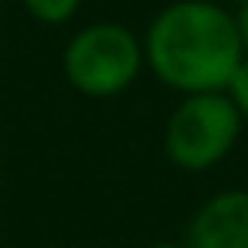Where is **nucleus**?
Masks as SVG:
<instances>
[{
  "label": "nucleus",
  "mask_w": 248,
  "mask_h": 248,
  "mask_svg": "<svg viewBox=\"0 0 248 248\" xmlns=\"http://www.w3.org/2000/svg\"><path fill=\"white\" fill-rule=\"evenodd\" d=\"M234 28H238V38H241V51L248 55V0H241V7L234 14Z\"/></svg>",
  "instance_id": "obj_7"
},
{
  "label": "nucleus",
  "mask_w": 248,
  "mask_h": 248,
  "mask_svg": "<svg viewBox=\"0 0 248 248\" xmlns=\"http://www.w3.org/2000/svg\"><path fill=\"white\" fill-rule=\"evenodd\" d=\"M150 248H184V245H150Z\"/></svg>",
  "instance_id": "obj_8"
},
{
  "label": "nucleus",
  "mask_w": 248,
  "mask_h": 248,
  "mask_svg": "<svg viewBox=\"0 0 248 248\" xmlns=\"http://www.w3.org/2000/svg\"><path fill=\"white\" fill-rule=\"evenodd\" d=\"M143 55L173 92H224L245 58L234 17L214 0H177L146 31Z\"/></svg>",
  "instance_id": "obj_1"
},
{
  "label": "nucleus",
  "mask_w": 248,
  "mask_h": 248,
  "mask_svg": "<svg viewBox=\"0 0 248 248\" xmlns=\"http://www.w3.org/2000/svg\"><path fill=\"white\" fill-rule=\"evenodd\" d=\"M184 248H248V190H221L204 201Z\"/></svg>",
  "instance_id": "obj_4"
},
{
  "label": "nucleus",
  "mask_w": 248,
  "mask_h": 248,
  "mask_svg": "<svg viewBox=\"0 0 248 248\" xmlns=\"http://www.w3.org/2000/svg\"><path fill=\"white\" fill-rule=\"evenodd\" d=\"M65 78L92 99H109L126 92L143 68L140 38L112 21H99L82 28L65 48Z\"/></svg>",
  "instance_id": "obj_2"
},
{
  "label": "nucleus",
  "mask_w": 248,
  "mask_h": 248,
  "mask_svg": "<svg viewBox=\"0 0 248 248\" xmlns=\"http://www.w3.org/2000/svg\"><path fill=\"white\" fill-rule=\"evenodd\" d=\"M0 4H4V0H0Z\"/></svg>",
  "instance_id": "obj_10"
},
{
  "label": "nucleus",
  "mask_w": 248,
  "mask_h": 248,
  "mask_svg": "<svg viewBox=\"0 0 248 248\" xmlns=\"http://www.w3.org/2000/svg\"><path fill=\"white\" fill-rule=\"evenodd\" d=\"M224 92H228V99L234 102L238 116L248 119V58L238 62V68H234V75H231V82H228Z\"/></svg>",
  "instance_id": "obj_6"
},
{
  "label": "nucleus",
  "mask_w": 248,
  "mask_h": 248,
  "mask_svg": "<svg viewBox=\"0 0 248 248\" xmlns=\"http://www.w3.org/2000/svg\"><path fill=\"white\" fill-rule=\"evenodd\" d=\"M24 7L31 17H38L45 24H65L78 14L82 0H24Z\"/></svg>",
  "instance_id": "obj_5"
},
{
  "label": "nucleus",
  "mask_w": 248,
  "mask_h": 248,
  "mask_svg": "<svg viewBox=\"0 0 248 248\" xmlns=\"http://www.w3.org/2000/svg\"><path fill=\"white\" fill-rule=\"evenodd\" d=\"M238 133H241V116L228 99V92H197L173 109L163 146L173 167L187 173H201L217 167L231 153Z\"/></svg>",
  "instance_id": "obj_3"
},
{
  "label": "nucleus",
  "mask_w": 248,
  "mask_h": 248,
  "mask_svg": "<svg viewBox=\"0 0 248 248\" xmlns=\"http://www.w3.org/2000/svg\"><path fill=\"white\" fill-rule=\"evenodd\" d=\"M214 4H224V0H214Z\"/></svg>",
  "instance_id": "obj_9"
}]
</instances>
